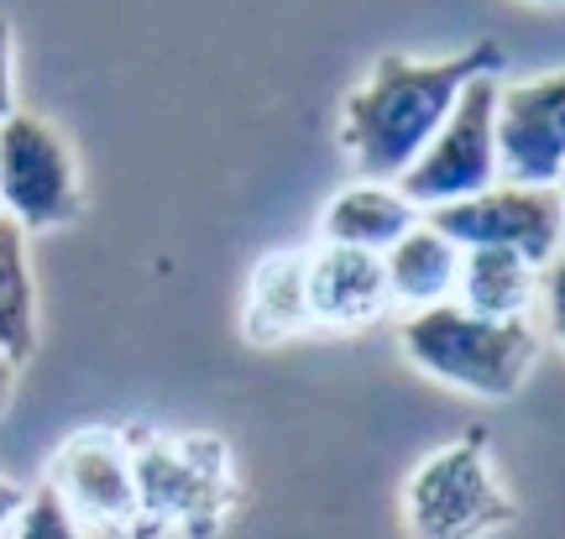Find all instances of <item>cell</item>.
<instances>
[{"instance_id":"cell-1","label":"cell","mask_w":565,"mask_h":539,"mask_svg":"<svg viewBox=\"0 0 565 539\" xmlns=\"http://www.w3.org/2000/svg\"><path fill=\"white\" fill-rule=\"evenodd\" d=\"M477 74H503L498 42H477L450 59L383 53L341 101V147L351 168L366 183H398Z\"/></svg>"},{"instance_id":"cell-2","label":"cell","mask_w":565,"mask_h":539,"mask_svg":"<svg viewBox=\"0 0 565 539\" xmlns=\"http://www.w3.org/2000/svg\"><path fill=\"white\" fill-rule=\"evenodd\" d=\"M404 351L424 378L471 399H513L545 351L534 320H487L461 304H435L404 320Z\"/></svg>"},{"instance_id":"cell-3","label":"cell","mask_w":565,"mask_h":539,"mask_svg":"<svg viewBox=\"0 0 565 539\" xmlns=\"http://www.w3.org/2000/svg\"><path fill=\"white\" fill-rule=\"evenodd\" d=\"M519 519L482 435L450 440L408 472L404 524L414 539H492Z\"/></svg>"},{"instance_id":"cell-4","label":"cell","mask_w":565,"mask_h":539,"mask_svg":"<svg viewBox=\"0 0 565 539\" xmlns=\"http://www.w3.org/2000/svg\"><path fill=\"white\" fill-rule=\"evenodd\" d=\"M498 74H477L466 84L440 131L424 141V152L393 183L419 215L461 204L498 183V147H492V110H498Z\"/></svg>"},{"instance_id":"cell-5","label":"cell","mask_w":565,"mask_h":539,"mask_svg":"<svg viewBox=\"0 0 565 539\" xmlns=\"http://www.w3.org/2000/svg\"><path fill=\"white\" fill-rule=\"evenodd\" d=\"M79 210V162L58 126L38 110H17L0 120V220L32 236V231L68 225Z\"/></svg>"},{"instance_id":"cell-6","label":"cell","mask_w":565,"mask_h":539,"mask_svg":"<svg viewBox=\"0 0 565 539\" xmlns=\"http://www.w3.org/2000/svg\"><path fill=\"white\" fill-rule=\"evenodd\" d=\"M498 183L519 189H561L565 173V74H529L519 84H498L492 110Z\"/></svg>"},{"instance_id":"cell-7","label":"cell","mask_w":565,"mask_h":539,"mask_svg":"<svg viewBox=\"0 0 565 539\" xmlns=\"http://www.w3.org/2000/svg\"><path fill=\"white\" fill-rule=\"evenodd\" d=\"M429 225L450 236L461 252L471 246H498L519 252L534 267H555L561 257V189H519V183H492L461 204L429 210Z\"/></svg>"},{"instance_id":"cell-8","label":"cell","mask_w":565,"mask_h":539,"mask_svg":"<svg viewBox=\"0 0 565 539\" xmlns=\"http://www.w3.org/2000/svg\"><path fill=\"white\" fill-rule=\"evenodd\" d=\"M47 487L63 498V508L74 519L105 524V529H121L137 514V472L126 451L110 435H79L68 440L53 461V477Z\"/></svg>"},{"instance_id":"cell-9","label":"cell","mask_w":565,"mask_h":539,"mask_svg":"<svg viewBox=\"0 0 565 539\" xmlns=\"http://www.w3.org/2000/svg\"><path fill=\"white\" fill-rule=\"evenodd\" d=\"M303 288H309V320L324 330H362L393 309L383 278V257L351 252V246H309L303 252Z\"/></svg>"},{"instance_id":"cell-10","label":"cell","mask_w":565,"mask_h":539,"mask_svg":"<svg viewBox=\"0 0 565 539\" xmlns=\"http://www.w3.org/2000/svg\"><path fill=\"white\" fill-rule=\"evenodd\" d=\"M550 267H534L519 252H498V246H471L461 252V273H456V299L471 315L487 320H534V309L545 299Z\"/></svg>"},{"instance_id":"cell-11","label":"cell","mask_w":565,"mask_h":539,"mask_svg":"<svg viewBox=\"0 0 565 539\" xmlns=\"http://www.w3.org/2000/svg\"><path fill=\"white\" fill-rule=\"evenodd\" d=\"M408 225H419V210L393 189V183H345L341 194H330L320 215L324 246H351V252H372L383 257L393 241L408 236Z\"/></svg>"},{"instance_id":"cell-12","label":"cell","mask_w":565,"mask_h":539,"mask_svg":"<svg viewBox=\"0 0 565 539\" xmlns=\"http://www.w3.org/2000/svg\"><path fill=\"white\" fill-rule=\"evenodd\" d=\"M456 273H461V246L450 236H440L424 215L419 225H408L404 241H393L383 252L387 299L404 304L408 315L456 299Z\"/></svg>"},{"instance_id":"cell-13","label":"cell","mask_w":565,"mask_h":539,"mask_svg":"<svg viewBox=\"0 0 565 539\" xmlns=\"http://www.w3.org/2000/svg\"><path fill=\"white\" fill-rule=\"evenodd\" d=\"M242 330L252 346H282V340L315 330V320H309V288H303V252H267L252 267Z\"/></svg>"},{"instance_id":"cell-14","label":"cell","mask_w":565,"mask_h":539,"mask_svg":"<svg viewBox=\"0 0 565 539\" xmlns=\"http://www.w3.org/2000/svg\"><path fill=\"white\" fill-rule=\"evenodd\" d=\"M0 351L26 361L38 351V283L26 262V236L0 220Z\"/></svg>"},{"instance_id":"cell-15","label":"cell","mask_w":565,"mask_h":539,"mask_svg":"<svg viewBox=\"0 0 565 539\" xmlns=\"http://www.w3.org/2000/svg\"><path fill=\"white\" fill-rule=\"evenodd\" d=\"M6 539H84V524L63 508V498L42 482V487H32L26 498H21V514L11 519V529H6Z\"/></svg>"},{"instance_id":"cell-16","label":"cell","mask_w":565,"mask_h":539,"mask_svg":"<svg viewBox=\"0 0 565 539\" xmlns=\"http://www.w3.org/2000/svg\"><path fill=\"white\" fill-rule=\"evenodd\" d=\"M17 27L0 17V120L17 116Z\"/></svg>"},{"instance_id":"cell-17","label":"cell","mask_w":565,"mask_h":539,"mask_svg":"<svg viewBox=\"0 0 565 539\" xmlns=\"http://www.w3.org/2000/svg\"><path fill=\"white\" fill-rule=\"evenodd\" d=\"M21 498H26V487H17L11 477H0V539L11 529V519L21 514Z\"/></svg>"},{"instance_id":"cell-18","label":"cell","mask_w":565,"mask_h":539,"mask_svg":"<svg viewBox=\"0 0 565 539\" xmlns=\"http://www.w3.org/2000/svg\"><path fill=\"white\" fill-rule=\"evenodd\" d=\"M17 367H21V361H11L6 351H0V420H6V409H11V393H17Z\"/></svg>"},{"instance_id":"cell-19","label":"cell","mask_w":565,"mask_h":539,"mask_svg":"<svg viewBox=\"0 0 565 539\" xmlns=\"http://www.w3.org/2000/svg\"><path fill=\"white\" fill-rule=\"evenodd\" d=\"M529 6H550V11H555V6H561V0H529Z\"/></svg>"}]
</instances>
